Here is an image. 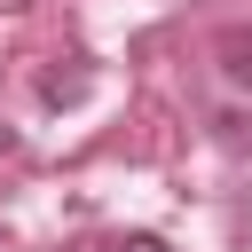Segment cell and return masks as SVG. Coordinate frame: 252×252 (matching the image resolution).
Listing matches in <instances>:
<instances>
[{"instance_id":"cell-1","label":"cell","mask_w":252,"mask_h":252,"mask_svg":"<svg viewBox=\"0 0 252 252\" xmlns=\"http://www.w3.org/2000/svg\"><path fill=\"white\" fill-rule=\"evenodd\" d=\"M213 55H220V79L228 87H252V24H228L213 39Z\"/></svg>"},{"instance_id":"cell-2","label":"cell","mask_w":252,"mask_h":252,"mask_svg":"<svg viewBox=\"0 0 252 252\" xmlns=\"http://www.w3.org/2000/svg\"><path fill=\"white\" fill-rule=\"evenodd\" d=\"M118 252H165V244H158V236H126Z\"/></svg>"}]
</instances>
